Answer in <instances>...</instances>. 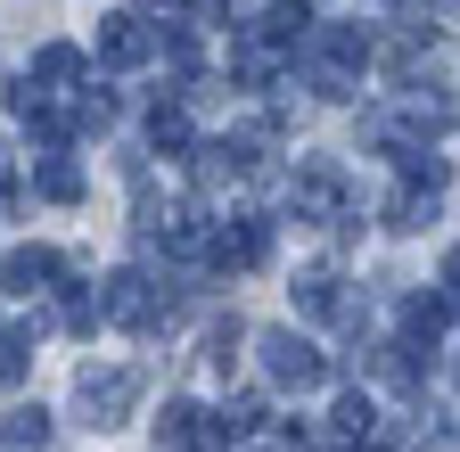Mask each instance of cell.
<instances>
[{
	"label": "cell",
	"instance_id": "1",
	"mask_svg": "<svg viewBox=\"0 0 460 452\" xmlns=\"http://www.w3.org/2000/svg\"><path fill=\"white\" fill-rule=\"evenodd\" d=\"M132 403H140V370H132V362H107V370L91 362V370L75 378V412H83V428H99V436L124 428Z\"/></svg>",
	"mask_w": 460,
	"mask_h": 452
},
{
	"label": "cell",
	"instance_id": "2",
	"mask_svg": "<svg viewBox=\"0 0 460 452\" xmlns=\"http://www.w3.org/2000/svg\"><path fill=\"white\" fill-rule=\"evenodd\" d=\"M255 354H263V378H271L279 394H313V386H329V354L313 346V337H296V329H263Z\"/></svg>",
	"mask_w": 460,
	"mask_h": 452
},
{
	"label": "cell",
	"instance_id": "3",
	"mask_svg": "<svg viewBox=\"0 0 460 452\" xmlns=\"http://www.w3.org/2000/svg\"><path fill=\"white\" fill-rule=\"evenodd\" d=\"M156 444H164V452H230V428H222V412L164 403V420H156Z\"/></svg>",
	"mask_w": 460,
	"mask_h": 452
},
{
	"label": "cell",
	"instance_id": "4",
	"mask_svg": "<svg viewBox=\"0 0 460 452\" xmlns=\"http://www.w3.org/2000/svg\"><path fill=\"white\" fill-rule=\"evenodd\" d=\"M296 214L305 222H345V173L329 156H313L305 173H296Z\"/></svg>",
	"mask_w": 460,
	"mask_h": 452
},
{
	"label": "cell",
	"instance_id": "5",
	"mask_svg": "<svg viewBox=\"0 0 460 452\" xmlns=\"http://www.w3.org/2000/svg\"><path fill=\"white\" fill-rule=\"evenodd\" d=\"M263 255H271V222H255V214H239V222L214 231V263L222 271H255Z\"/></svg>",
	"mask_w": 460,
	"mask_h": 452
},
{
	"label": "cell",
	"instance_id": "6",
	"mask_svg": "<svg viewBox=\"0 0 460 452\" xmlns=\"http://www.w3.org/2000/svg\"><path fill=\"white\" fill-rule=\"evenodd\" d=\"M288 305H296L305 321H345V288H337L329 263H305L296 279H288Z\"/></svg>",
	"mask_w": 460,
	"mask_h": 452
},
{
	"label": "cell",
	"instance_id": "7",
	"mask_svg": "<svg viewBox=\"0 0 460 452\" xmlns=\"http://www.w3.org/2000/svg\"><path fill=\"white\" fill-rule=\"evenodd\" d=\"M0 279H9V297H49L58 279H66V255H49V247H17L9 263H0Z\"/></svg>",
	"mask_w": 460,
	"mask_h": 452
},
{
	"label": "cell",
	"instance_id": "8",
	"mask_svg": "<svg viewBox=\"0 0 460 452\" xmlns=\"http://www.w3.org/2000/svg\"><path fill=\"white\" fill-rule=\"evenodd\" d=\"M99 58H107V66H148V58H156L148 17H107V25H99Z\"/></svg>",
	"mask_w": 460,
	"mask_h": 452
},
{
	"label": "cell",
	"instance_id": "9",
	"mask_svg": "<svg viewBox=\"0 0 460 452\" xmlns=\"http://www.w3.org/2000/svg\"><path fill=\"white\" fill-rule=\"evenodd\" d=\"M41 99H58V91H75L83 83V49H66V41H41L33 49V75H25Z\"/></svg>",
	"mask_w": 460,
	"mask_h": 452
},
{
	"label": "cell",
	"instance_id": "10",
	"mask_svg": "<svg viewBox=\"0 0 460 452\" xmlns=\"http://www.w3.org/2000/svg\"><path fill=\"white\" fill-rule=\"evenodd\" d=\"M313 25H321L313 0H271V9H263V41H271V49H296Z\"/></svg>",
	"mask_w": 460,
	"mask_h": 452
},
{
	"label": "cell",
	"instance_id": "11",
	"mask_svg": "<svg viewBox=\"0 0 460 452\" xmlns=\"http://www.w3.org/2000/svg\"><path fill=\"white\" fill-rule=\"evenodd\" d=\"M33 198L75 206V198H83V164H75V156H41V164H33Z\"/></svg>",
	"mask_w": 460,
	"mask_h": 452
},
{
	"label": "cell",
	"instance_id": "12",
	"mask_svg": "<svg viewBox=\"0 0 460 452\" xmlns=\"http://www.w3.org/2000/svg\"><path fill=\"white\" fill-rule=\"evenodd\" d=\"M329 428H337V444H354V436H378V403L354 386V394H337V412H329Z\"/></svg>",
	"mask_w": 460,
	"mask_h": 452
},
{
	"label": "cell",
	"instance_id": "13",
	"mask_svg": "<svg viewBox=\"0 0 460 452\" xmlns=\"http://www.w3.org/2000/svg\"><path fill=\"white\" fill-rule=\"evenodd\" d=\"M362 58H370V33L362 25H329L321 33V66H345V75H354Z\"/></svg>",
	"mask_w": 460,
	"mask_h": 452
},
{
	"label": "cell",
	"instance_id": "14",
	"mask_svg": "<svg viewBox=\"0 0 460 452\" xmlns=\"http://www.w3.org/2000/svg\"><path fill=\"white\" fill-rule=\"evenodd\" d=\"M436 198H444V190L402 182V190H394V206H386V214H394V231H428V222H436Z\"/></svg>",
	"mask_w": 460,
	"mask_h": 452
},
{
	"label": "cell",
	"instance_id": "15",
	"mask_svg": "<svg viewBox=\"0 0 460 452\" xmlns=\"http://www.w3.org/2000/svg\"><path fill=\"white\" fill-rule=\"evenodd\" d=\"M58 321H66L75 337H91L107 313H99V297H91V288H75V279H66V288H58Z\"/></svg>",
	"mask_w": 460,
	"mask_h": 452
},
{
	"label": "cell",
	"instance_id": "16",
	"mask_svg": "<svg viewBox=\"0 0 460 452\" xmlns=\"http://www.w3.org/2000/svg\"><path fill=\"white\" fill-rule=\"evenodd\" d=\"M0 436H9L17 452H41V444H49V412H41V403H25V412H9V428H0Z\"/></svg>",
	"mask_w": 460,
	"mask_h": 452
},
{
	"label": "cell",
	"instance_id": "17",
	"mask_svg": "<svg viewBox=\"0 0 460 452\" xmlns=\"http://www.w3.org/2000/svg\"><path fill=\"white\" fill-rule=\"evenodd\" d=\"M230 66H239V83H255V91H263V83L279 75V49H271V41H239V58H230Z\"/></svg>",
	"mask_w": 460,
	"mask_h": 452
},
{
	"label": "cell",
	"instance_id": "18",
	"mask_svg": "<svg viewBox=\"0 0 460 452\" xmlns=\"http://www.w3.org/2000/svg\"><path fill=\"white\" fill-rule=\"evenodd\" d=\"M148 140H156V148H172V156H181V148H190L198 132H190V116H181V107H156V124H148Z\"/></svg>",
	"mask_w": 460,
	"mask_h": 452
},
{
	"label": "cell",
	"instance_id": "19",
	"mask_svg": "<svg viewBox=\"0 0 460 452\" xmlns=\"http://www.w3.org/2000/svg\"><path fill=\"white\" fill-rule=\"evenodd\" d=\"M75 124H83V132H107V124H115V91H99V83H91V91L75 99Z\"/></svg>",
	"mask_w": 460,
	"mask_h": 452
},
{
	"label": "cell",
	"instance_id": "20",
	"mask_svg": "<svg viewBox=\"0 0 460 452\" xmlns=\"http://www.w3.org/2000/svg\"><path fill=\"white\" fill-rule=\"evenodd\" d=\"M239 337H247L239 321H214V329H206V362H214V370H230V362H239Z\"/></svg>",
	"mask_w": 460,
	"mask_h": 452
},
{
	"label": "cell",
	"instance_id": "21",
	"mask_svg": "<svg viewBox=\"0 0 460 452\" xmlns=\"http://www.w3.org/2000/svg\"><path fill=\"white\" fill-rule=\"evenodd\" d=\"M25 346H33V329H25V337H0V386H17V378H25V362H33Z\"/></svg>",
	"mask_w": 460,
	"mask_h": 452
},
{
	"label": "cell",
	"instance_id": "22",
	"mask_svg": "<svg viewBox=\"0 0 460 452\" xmlns=\"http://www.w3.org/2000/svg\"><path fill=\"white\" fill-rule=\"evenodd\" d=\"M222 428H230V436H255V428H263V394H239V403L222 412Z\"/></svg>",
	"mask_w": 460,
	"mask_h": 452
},
{
	"label": "cell",
	"instance_id": "23",
	"mask_svg": "<svg viewBox=\"0 0 460 452\" xmlns=\"http://www.w3.org/2000/svg\"><path fill=\"white\" fill-rule=\"evenodd\" d=\"M444 305H460V255L444 263Z\"/></svg>",
	"mask_w": 460,
	"mask_h": 452
},
{
	"label": "cell",
	"instance_id": "24",
	"mask_svg": "<svg viewBox=\"0 0 460 452\" xmlns=\"http://www.w3.org/2000/svg\"><path fill=\"white\" fill-rule=\"evenodd\" d=\"M436 17H444V25H460V0H436Z\"/></svg>",
	"mask_w": 460,
	"mask_h": 452
},
{
	"label": "cell",
	"instance_id": "25",
	"mask_svg": "<svg viewBox=\"0 0 460 452\" xmlns=\"http://www.w3.org/2000/svg\"><path fill=\"white\" fill-rule=\"evenodd\" d=\"M0 452H17V444H9V436H0Z\"/></svg>",
	"mask_w": 460,
	"mask_h": 452
},
{
	"label": "cell",
	"instance_id": "26",
	"mask_svg": "<svg viewBox=\"0 0 460 452\" xmlns=\"http://www.w3.org/2000/svg\"><path fill=\"white\" fill-rule=\"evenodd\" d=\"M337 452H362V444H337Z\"/></svg>",
	"mask_w": 460,
	"mask_h": 452
},
{
	"label": "cell",
	"instance_id": "27",
	"mask_svg": "<svg viewBox=\"0 0 460 452\" xmlns=\"http://www.w3.org/2000/svg\"><path fill=\"white\" fill-rule=\"evenodd\" d=\"M271 452H279V444H271Z\"/></svg>",
	"mask_w": 460,
	"mask_h": 452
}]
</instances>
